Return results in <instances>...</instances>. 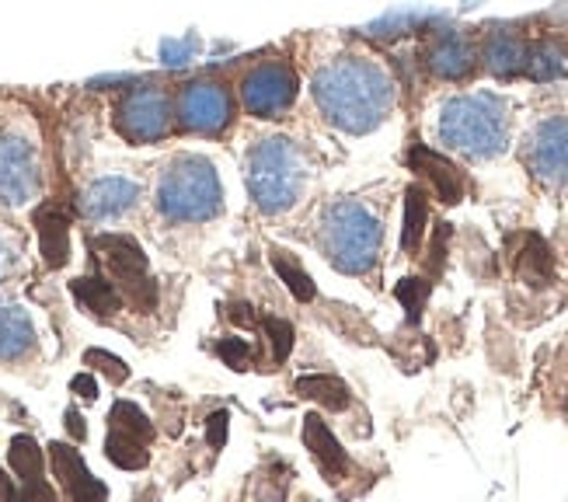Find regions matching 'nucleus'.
Masks as SVG:
<instances>
[{
	"label": "nucleus",
	"instance_id": "1",
	"mask_svg": "<svg viewBox=\"0 0 568 502\" xmlns=\"http://www.w3.org/2000/svg\"><path fill=\"white\" fill-rule=\"evenodd\" d=\"M314 102L345 133H369L394 109V81L363 57H342L314 73Z\"/></svg>",
	"mask_w": 568,
	"mask_h": 502
},
{
	"label": "nucleus",
	"instance_id": "2",
	"mask_svg": "<svg viewBox=\"0 0 568 502\" xmlns=\"http://www.w3.org/2000/svg\"><path fill=\"white\" fill-rule=\"evenodd\" d=\"M439 137L467 158H496L509 140V109L496 94H457L439 112Z\"/></svg>",
	"mask_w": 568,
	"mask_h": 502
},
{
	"label": "nucleus",
	"instance_id": "3",
	"mask_svg": "<svg viewBox=\"0 0 568 502\" xmlns=\"http://www.w3.org/2000/svg\"><path fill=\"white\" fill-rule=\"evenodd\" d=\"M381 241H384L381 220L363 203H353V199H338L321 217V248H325L328 262L338 272L349 275L369 272L381 255Z\"/></svg>",
	"mask_w": 568,
	"mask_h": 502
},
{
	"label": "nucleus",
	"instance_id": "4",
	"mask_svg": "<svg viewBox=\"0 0 568 502\" xmlns=\"http://www.w3.org/2000/svg\"><path fill=\"white\" fill-rule=\"evenodd\" d=\"M158 207L168 220L200 223L224 210V185L206 158H175L158 185Z\"/></svg>",
	"mask_w": 568,
	"mask_h": 502
},
{
	"label": "nucleus",
	"instance_id": "5",
	"mask_svg": "<svg viewBox=\"0 0 568 502\" xmlns=\"http://www.w3.org/2000/svg\"><path fill=\"white\" fill-rule=\"evenodd\" d=\"M304 158L290 140L268 137L258 140L248 154V189L258 210L265 213H283L290 210L304 192Z\"/></svg>",
	"mask_w": 568,
	"mask_h": 502
},
{
	"label": "nucleus",
	"instance_id": "6",
	"mask_svg": "<svg viewBox=\"0 0 568 502\" xmlns=\"http://www.w3.org/2000/svg\"><path fill=\"white\" fill-rule=\"evenodd\" d=\"M91 248L98 262L109 269L112 280H119L126 287L130 300L140 308V311H154L158 304V287L151 283V275H146V255L143 248L126 238V234H102V238H91Z\"/></svg>",
	"mask_w": 568,
	"mask_h": 502
},
{
	"label": "nucleus",
	"instance_id": "7",
	"mask_svg": "<svg viewBox=\"0 0 568 502\" xmlns=\"http://www.w3.org/2000/svg\"><path fill=\"white\" fill-rule=\"evenodd\" d=\"M119 133L133 143H154L171 130V102L161 88H133L115 109Z\"/></svg>",
	"mask_w": 568,
	"mask_h": 502
},
{
	"label": "nucleus",
	"instance_id": "8",
	"mask_svg": "<svg viewBox=\"0 0 568 502\" xmlns=\"http://www.w3.org/2000/svg\"><path fill=\"white\" fill-rule=\"evenodd\" d=\"M244 109L262 119L283 116L296 98V73L286 63H258L241 84Z\"/></svg>",
	"mask_w": 568,
	"mask_h": 502
},
{
	"label": "nucleus",
	"instance_id": "9",
	"mask_svg": "<svg viewBox=\"0 0 568 502\" xmlns=\"http://www.w3.org/2000/svg\"><path fill=\"white\" fill-rule=\"evenodd\" d=\"M39 192V161L29 140L0 137V203L21 207Z\"/></svg>",
	"mask_w": 568,
	"mask_h": 502
},
{
	"label": "nucleus",
	"instance_id": "10",
	"mask_svg": "<svg viewBox=\"0 0 568 502\" xmlns=\"http://www.w3.org/2000/svg\"><path fill=\"white\" fill-rule=\"evenodd\" d=\"M234 98L216 81H195L179 98V119L195 133H220L231 122Z\"/></svg>",
	"mask_w": 568,
	"mask_h": 502
},
{
	"label": "nucleus",
	"instance_id": "11",
	"mask_svg": "<svg viewBox=\"0 0 568 502\" xmlns=\"http://www.w3.org/2000/svg\"><path fill=\"white\" fill-rule=\"evenodd\" d=\"M527 164L537 179L568 185V119H545L527 140Z\"/></svg>",
	"mask_w": 568,
	"mask_h": 502
},
{
	"label": "nucleus",
	"instance_id": "12",
	"mask_svg": "<svg viewBox=\"0 0 568 502\" xmlns=\"http://www.w3.org/2000/svg\"><path fill=\"white\" fill-rule=\"evenodd\" d=\"M49 461H53V474L63 485V495L70 502H105L109 489L88 471L84 458L67 443H49Z\"/></svg>",
	"mask_w": 568,
	"mask_h": 502
},
{
	"label": "nucleus",
	"instance_id": "13",
	"mask_svg": "<svg viewBox=\"0 0 568 502\" xmlns=\"http://www.w3.org/2000/svg\"><path fill=\"white\" fill-rule=\"evenodd\" d=\"M136 195H140V185L130 182V179H98L84 189L81 195V210L84 217L91 220H112L119 213H126L133 203H136Z\"/></svg>",
	"mask_w": 568,
	"mask_h": 502
},
{
	"label": "nucleus",
	"instance_id": "14",
	"mask_svg": "<svg viewBox=\"0 0 568 502\" xmlns=\"http://www.w3.org/2000/svg\"><path fill=\"white\" fill-rule=\"evenodd\" d=\"M429 67H433V73H439V78L460 81L475 70V46L467 42L464 32L443 29L429 42Z\"/></svg>",
	"mask_w": 568,
	"mask_h": 502
},
{
	"label": "nucleus",
	"instance_id": "15",
	"mask_svg": "<svg viewBox=\"0 0 568 502\" xmlns=\"http://www.w3.org/2000/svg\"><path fill=\"white\" fill-rule=\"evenodd\" d=\"M304 446L311 450L317 471L325 474L328 482L345 479V471H349V454L342 450V443L335 440V433L328 430L321 415H307L304 419Z\"/></svg>",
	"mask_w": 568,
	"mask_h": 502
},
{
	"label": "nucleus",
	"instance_id": "16",
	"mask_svg": "<svg viewBox=\"0 0 568 502\" xmlns=\"http://www.w3.org/2000/svg\"><path fill=\"white\" fill-rule=\"evenodd\" d=\"M408 164L423 174V179H429L436 185V195L443 199L447 207L460 203V195H464V174L457 171V164H450L443 154H436V150L423 147V143H415L408 150Z\"/></svg>",
	"mask_w": 568,
	"mask_h": 502
},
{
	"label": "nucleus",
	"instance_id": "17",
	"mask_svg": "<svg viewBox=\"0 0 568 502\" xmlns=\"http://www.w3.org/2000/svg\"><path fill=\"white\" fill-rule=\"evenodd\" d=\"M39 251L49 269H60L70 259V213L57 203H45L36 210Z\"/></svg>",
	"mask_w": 568,
	"mask_h": 502
},
{
	"label": "nucleus",
	"instance_id": "18",
	"mask_svg": "<svg viewBox=\"0 0 568 502\" xmlns=\"http://www.w3.org/2000/svg\"><path fill=\"white\" fill-rule=\"evenodd\" d=\"M527 60V42L509 29H491L485 39V63L496 78H516Z\"/></svg>",
	"mask_w": 568,
	"mask_h": 502
},
{
	"label": "nucleus",
	"instance_id": "19",
	"mask_svg": "<svg viewBox=\"0 0 568 502\" xmlns=\"http://www.w3.org/2000/svg\"><path fill=\"white\" fill-rule=\"evenodd\" d=\"M32 342H36L32 318L14 304L0 308V360L24 357L32 349Z\"/></svg>",
	"mask_w": 568,
	"mask_h": 502
},
{
	"label": "nucleus",
	"instance_id": "20",
	"mask_svg": "<svg viewBox=\"0 0 568 502\" xmlns=\"http://www.w3.org/2000/svg\"><path fill=\"white\" fill-rule=\"evenodd\" d=\"M524 73H530L534 81H558L568 78V49L558 39H540L527 46Z\"/></svg>",
	"mask_w": 568,
	"mask_h": 502
},
{
	"label": "nucleus",
	"instance_id": "21",
	"mask_svg": "<svg viewBox=\"0 0 568 502\" xmlns=\"http://www.w3.org/2000/svg\"><path fill=\"white\" fill-rule=\"evenodd\" d=\"M293 391L301 398H311L317 401V405H325L328 412H345L349 409V388H345V381H338V376L332 373H307V376H296Z\"/></svg>",
	"mask_w": 568,
	"mask_h": 502
},
{
	"label": "nucleus",
	"instance_id": "22",
	"mask_svg": "<svg viewBox=\"0 0 568 502\" xmlns=\"http://www.w3.org/2000/svg\"><path fill=\"white\" fill-rule=\"evenodd\" d=\"M70 290L98 318H112L122 308V293L109 280H102V275H81V280L70 283Z\"/></svg>",
	"mask_w": 568,
	"mask_h": 502
},
{
	"label": "nucleus",
	"instance_id": "23",
	"mask_svg": "<svg viewBox=\"0 0 568 502\" xmlns=\"http://www.w3.org/2000/svg\"><path fill=\"white\" fill-rule=\"evenodd\" d=\"M516 272H520L530 287H548L551 283L555 259H551V248L545 244V238L527 234L524 251L516 255Z\"/></svg>",
	"mask_w": 568,
	"mask_h": 502
},
{
	"label": "nucleus",
	"instance_id": "24",
	"mask_svg": "<svg viewBox=\"0 0 568 502\" xmlns=\"http://www.w3.org/2000/svg\"><path fill=\"white\" fill-rule=\"evenodd\" d=\"M426 220H429V199L423 192V185H408L405 192V228H402V248L405 251H418L426 234Z\"/></svg>",
	"mask_w": 568,
	"mask_h": 502
},
{
	"label": "nucleus",
	"instance_id": "25",
	"mask_svg": "<svg viewBox=\"0 0 568 502\" xmlns=\"http://www.w3.org/2000/svg\"><path fill=\"white\" fill-rule=\"evenodd\" d=\"M8 461H11V471L21 479V485L42 482V446L32 436H14Z\"/></svg>",
	"mask_w": 568,
	"mask_h": 502
},
{
	"label": "nucleus",
	"instance_id": "26",
	"mask_svg": "<svg viewBox=\"0 0 568 502\" xmlns=\"http://www.w3.org/2000/svg\"><path fill=\"white\" fill-rule=\"evenodd\" d=\"M268 259H273V269L280 272V280L286 283V290H290L296 300H304V304H307V300H314V293H317L314 280L286 255L283 248H268Z\"/></svg>",
	"mask_w": 568,
	"mask_h": 502
},
{
	"label": "nucleus",
	"instance_id": "27",
	"mask_svg": "<svg viewBox=\"0 0 568 502\" xmlns=\"http://www.w3.org/2000/svg\"><path fill=\"white\" fill-rule=\"evenodd\" d=\"M105 454L115 468L122 471H140L146 468V461H151V454H146V443L133 440V436H122L115 430H109V440H105Z\"/></svg>",
	"mask_w": 568,
	"mask_h": 502
},
{
	"label": "nucleus",
	"instance_id": "28",
	"mask_svg": "<svg viewBox=\"0 0 568 502\" xmlns=\"http://www.w3.org/2000/svg\"><path fill=\"white\" fill-rule=\"evenodd\" d=\"M109 422H112V430H115V433L133 436V440H140V443H146V440L154 436L151 419H146V415L133 405V401H115L112 412H109Z\"/></svg>",
	"mask_w": 568,
	"mask_h": 502
},
{
	"label": "nucleus",
	"instance_id": "29",
	"mask_svg": "<svg viewBox=\"0 0 568 502\" xmlns=\"http://www.w3.org/2000/svg\"><path fill=\"white\" fill-rule=\"evenodd\" d=\"M436 14L429 11H394L381 21L369 24V36H381V39H394V36H405L412 29H423L426 21H433Z\"/></svg>",
	"mask_w": 568,
	"mask_h": 502
},
{
	"label": "nucleus",
	"instance_id": "30",
	"mask_svg": "<svg viewBox=\"0 0 568 502\" xmlns=\"http://www.w3.org/2000/svg\"><path fill=\"white\" fill-rule=\"evenodd\" d=\"M429 283L426 280H418V275H408V280L398 283V290H394V297L402 300V308L408 311V321H418V314H423L426 308V300H429Z\"/></svg>",
	"mask_w": 568,
	"mask_h": 502
},
{
	"label": "nucleus",
	"instance_id": "31",
	"mask_svg": "<svg viewBox=\"0 0 568 502\" xmlns=\"http://www.w3.org/2000/svg\"><path fill=\"white\" fill-rule=\"evenodd\" d=\"M262 329H265L268 342H273V360L276 363H286L290 360V349H293V324L283 321V318H265Z\"/></svg>",
	"mask_w": 568,
	"mask_h": 502
},
{
	"label": "nucleus",
	"instance_id": "32",
	"mask_svg": "<svg viewBox=\"0 0 568 502\" xmlns=\"http://www.w3.org/2000/svg\"><path fill=\"white\" fill-rule=\"evenodd\" d=\"M200 53V39L195 36H182V39H164L161 42V60L164 67H185Z\"/></svg>",
	"mask_w": 568,
	"mask_h": 502
},
{
	"label": "nucleus",
	"instance_id": "33",
	"mask_svg": "<svg viewBox=\"0 0 568 502\" xmlns=\"http://www.w3.org/2000/svg\"><path fill=\"white\" fill-rule=\"evenodd\" d=\"M84 363H88V367H94V370H102L112 384H122V381H126V376H130V367L122 363L119 357L105 353V349H88V353H84Z\"/></svg>",
	"mask_w": 568,
	"mask_h": 502
},
{
	"label": "nucleus",
	"instance_id": "34",
	"mask_svg": "<svg viewBox=\"0 0 568 502\" xmlns=\"http://www.w3.org/2000/svg\"><path fill=\"white\" fill-rule=\"evenodd\" d=\"M216 357L224 360L231 370H248L252 367V345L244 339H224L216 345Z\"/></svg>",
	"mask_w": 568,
	"mask_h": 502
},
{
	"label": "nucleus",
	"instance_id": "35",
	"mask_svg": "<svg viewBox=\"0 0 568 502\" xmlns=\"http://www.w3.org/2000/svg\"><path fill=\"white\" fill-rule=\"evenodd\" d=\"M227 425H231V415H227L224 409L213 412V415L206 419V440H210L213 450H224V446H227Z\"/></svg>",
	"mask_w": 568,
	"mask_h": 502
},
{
	"label": "nucleus",
	"instance_id": "36",
	"mask_svg": "<svg viewBox=\"0 0 568 502\" xmlns=\"http://www.w3.org/2000/svg\"><path fill=\"white\" fill-rule=\"evenodd\" d=\"M14 502H60V499L45 482H32V485H21L14 492Z\"/></svg>",
	"mask_w": 568,
	"mask_h": 502
},
{
	"label": "nucleus",
	"instance_id": "37",
	"mask_svg": "<svg viewBox=\"0 0 568 502\" xmlns=\"http://www.w3.org/2000/svg\"><path fill=\"white\" fill-rule=\"evenodd\" d=\"M70 391L78 394V398H84V401H94L98 398V384H94V376L91 373H78L70 381Z\"/></svg>",
	"mask_w": 568,
	"mask_h": 502
},
{
	"label": "nucleus",
	"instance_id": "38",
	"mask_svg": "<svg viewBox=\"0 0 568 502\" xmlns=\"http://www.w3.org/2000/svg\"><path fill=\"white\" fill-rule=\"evenodd\" d=\"M67 430H70L73 440H84V436H88V430H84V415H81L78 409H67Z\"/></svg>",
	"mask_w": 568,
	"mask_h": 502
},
{
	"label": "nucleus",
	"instance_id": "39",
	"mask_svg": "<svg viewBox=\"0 0 568 502\" xmlns=\"http://www.w3.org/2000/svg\"><path fill=\"white\" fill-rule=\"evenodd\" d=\"M231 321L244 324V329H252V324H255V314H252L248 304H234V308H231Z\"/></svg>",
	"mask_w": 568,
	"mask_h": 502
},
{
	"label": "nucleus",
	"instance_id": "40",
	"mask_svg": "<svg viewBox=\"0 0 568 502\" xmlns=\"http://www.w3.org/2000/svg\"><path fill=\"white\" fill-rule=\"evenodd\" d=\"M14 482L4 474V468H0V502H14Z\"/></svg>",
	"mask_w": 568,
	"mask_h": 502
}]
</instances>
